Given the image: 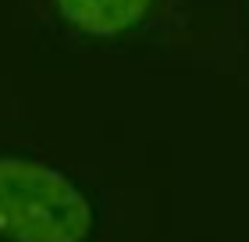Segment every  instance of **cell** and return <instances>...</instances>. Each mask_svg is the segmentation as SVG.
<instances>
[{"label":"cell","instance_id":"cell-1","mask_svg":"<svg viewBox=\"0 0 249 242\" xmlns=\"http://www.w3.org/2000/svg\"><path fill=\"white\" fill-rule=\"evenodd\" d=\"M93 206L57 168L0 157V239L4 242H86Z\"/></svg>","mask_w":249,"mask_h":242},{"label":"cell","instance_id":"cell-2","mask_svg":"<svg viewBox=\"0 0 249 242\" xmlns=\"http://www.w3.org/2000/svg\"><path fill=\"white\" fill-rule=\"evenodd\" d=\"M57 15L86 36H121L153 11V0H53Z\"/></svg>","mask_w":249,"mask_h":242}]
</instances>
